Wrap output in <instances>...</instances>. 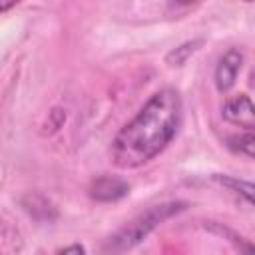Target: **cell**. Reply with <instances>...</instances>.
I'll return each mask as SVG.
<instances>
[{"label": "cell", "instance_id": "1", "mask_svg": "<svg viewBox=\"0 0 255 255\" xmlns=\"http://www.w3.org/2000/svg\"><path fill=\"white\" fill-rule=\"evenodd\" d=\"M183 118V102L177 90L155 92L143 108L116 133L112 161L122 169H135L157 157L177 135Z\"/></svg>", "mask_w": 255, "mask_h": 255}, {"label": "cell", "instance_id": "2", "mask_svg": "<svg viewBox=\"0 0 255 255\" xmlns=\"http://www.w3.org/2000/svg\"><path fill=\"white\" fill-rule=\"evenodd\" d=\"M185 209L183 201H165L159 205L149 207L147 211L139 213L137 217H133L126 227H122L114 237H110V241L106 243V251H126L131 249L133 245H137L139 241H143L157 225H161L165 219L181 213Z\"/></svg>", "mask_w": 255, "mask_h": 255}, {"label": "cell", "instance_id": "3", "mask_svg": "<svg viewBox=\"0 0 255 255\" xmlns=\"http://www.w3.org/2000/svg\"><path fill=\"white\" fill-rule=\"evenodd\" d=\"M241 66H243V52L237 48L227 50L215 66V74H213L215 88L219 92H227L229 88H233L237 74L241 72Z\"/></svg>", "mask_w": 255, "mask_h": 255}, {"label": "cell", "instance_id": "4", "mask_svg": "<svg viewBox=\"0 0 255 255\" xmlns=\"http://www.w3.org/2000/svg\"><path fill=\"white\" fill-rule=\"evenodd\" d=\"M221 116L229 124H235V126L245 128V129H253V126H255L253 104H251L249 96H245V94L235 96V98H229L223 104V108H221Z\"/></svg>", "mask_w": 255, "mask_h": 255}, {"label": "cell", "instance_id": "5", "mask_svg": "<svg viewBox=\"0 0 255 255\" xmlns=\"http://www.w3.org/2000/svg\"><path fill=\"white\" fill-rule=\"evenodd\" d=\"M128 193H129L128 181L122 177H114V175H100L90 185V197L96 201H102V203L118 201V199L126 197Z\"/></svg>", "mask_w": 255, "mask_h": 255}, {"label": "cell", "instance_id": "6", "mask_svg": "<svg viewBox=\"0 0 255 255\" xmlns=\"http://www.w3.org/2000/svg\"><path fill=\"white\" fill-rule=\"evenodd\" d=\"M215 179H217L221 185H225L227 189H231L233 193L241 195L247 203H251V199H253V185H251L249 181H241V179L227 177V175H215Z\"/></svg>", "mask_w": 255, "mask_h": 255}, {"label": "cell", "instance_id": "7", "mask_svg": "<svg viewBox=\"0 0 255 255\" xmlns=\"http://www.w3.org/2000/svg\"><path fill=\"white\" fill-rule=\"evenodd\" d=\"M253 143H255V137H253L251 129H247L245 133H239V135H231L227 139V145L245 157H253Z\"/></svg>", "mask_w": 255, "mask_h": 255}, {"label": "cell", "instance_id": "8", "mask_svg": "<svg viewBox=\"0 0 255 255\" xmlns=\"http://www.w3.org/2000/svg\"><path fill=\"white\" fill-rule=\"evenodd\" d=\"M199 44H201V40H193V42H185V44L177 46L175 50H171V52L165 56V62L171 64V66H181V64H185V60L197 50Z\"/></svg>", "mask_w": 255, "mask_h": 255}, {"label": "cell", "instance_id": "9", "mask_svg": "<svg viewBox=\"0 0 255 255\" xmlns=\"http://www.w3.org/2000/svg\"><path fill=\"white\" fill-rule=\"evenodd\" d=\"M22 0H0V14H4V12H8V10H12L16 4H20Z\"/></svg>", "mask_w": 255, "mask_h": 255}, {"label": "cell", "instance_id": "10", "mask_svg": "<svg viewBox=\"0 0 255 255\" xmlns=\"http://www.w3.org/2000/svg\"><path fill=\"white\" fill-rule=\"evenodd\" d=\"M60 253H86V247H82V245H68V247H62Z\"/></svg>", "mask_w": 255, "mask_h": 255}, {"label": "cell", "instance_id": "11", "mask_svg": "<svg viewBox=\"0 0 255 255\" xmlns=\"http://www.w3.org/2000/svg\"><path fill=\"white\" fill-rule=\"evenodd\" d=\"M193 2H197V0H167V4H169V6H175V8L189 6V4H193Z\"/></svg>", "mask_w": 255, "mask_h": 255}, {"label": "cell", "instance_id": "12", "mask_svg": "<svg viewBox=\"0 0 255 255\" xmlns=\"http://www.w3.org/2000/svg\"><path fill=\"white\" fill-rule=\"evenodd\" d=\"M243 2H251V0H243Z\"/></svg>", "mask_w": 255, "mask_h": 255}]
</instances>
